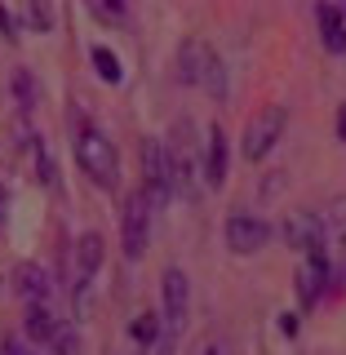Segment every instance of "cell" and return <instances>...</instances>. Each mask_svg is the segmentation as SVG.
<instances>
[{
	"instance_id": "3957f363",
	"label": "cell",
	"mask_w": 346,
	"mask_h": 355,
	"mask_svg": "<svg viewBox=\"0 0 346 355\" xmlns=\"http://www.w3.org/2000/svg\"><path fill=\"white\" fill-rule=\"evenodd\" d=\"M151 218H155V205L142 187H133L120 205V244H125V258L138 262L147 253V240H151Z\"/></svg>"
},
{
	"instance_id": "e0dca14e",
	"label": "cell",
	"mask_w": 346,
	"mask_h": 355,
	"mask_svg": "<svg viewBox=\"0 0 346 355\" xmlns=\"http://www.w3.org/2000/svg\"><path fill=\"white\" fill-rule=\"evenodd\" d=\"M18 22L31 31H53V5L49 0H18Z\"/></svg>"
},
{
	"instance_id": "52a82bcc",
	"label": "cell",
	"mask_w": 346,
	"mask_h": 355,
	"mask_svg": "<svg viewBox=\"0 0 346 355\" xmlns=\"http://www.w3.org/2000/svg\"><path fill=\"white\" fill-rule=\"evenodd\" d=\"M160 293H164V333L178 338L187 329V315H191V280H187V271L169 266L160 280Z\"/></svg>"
},
{
	"instance_id": "cb8c5ba5",
	"label": "cell",
	"mask_w": 346,
	"mask_h": 355,
	"mask_svg": "<svg viewBox=\"0 0 346 355\" xmlns=\"http://www.w3.org/2000/svg\"><path fill=\"white\" fill-rule=\"evenodd\" d=\"M98 9H103V18H120L125 14V0H98Z\"/></svg>"
},
{
	"instance_id": "ffe728a7",
	"label": "cell",
	"mask_w": 346,
	"mask_h": 355,
	"mask_svg": "<svg viewBox=\"0 0 346 355\" xmlns=\"http://www.w3.org/2000/svg\"><path fill=\"white\" fill-rule=\"evenodd\" d=\"M49 355H80V333H76V329H62L58 338L49 342Z\"/></svg>"
},
{
	"instance_id": "f1b7e54d",
	"label": "cell",
	"mask_w": 346,
	"mask_h": 355,
	"mask_svg": "<svg viewBox=\"0 0 346 355\" xmlns=\"http://www.w3.org/2000/svg\"><path fill=\"white\" fill-rule=\"evenodd\" d=\"M5 342H9V338H5V333H0V355H5Z\"/></svg>"
},
{
	"instance_id": "30bf717a",
	"label": "cell",
	"mask_w": 346,
	"mask_h": 355,
	"mask_svg": "<svg viewBox=\"0 0 346 355\" xmlns=\"http://www.w3.org/2000/svg\"><path fill=\"white\" fill-rule=\"evenodd\" d=\"M284 240H288V249H297V253L325 249V218H315V214H288L284 218Z\"/></svg>"
},
{
	"instance_id": "7a4b0ae2",
	"label": "cell",
	"mask_w": 346,
	"mask_h": 355,
	"mask_svg": "<svg viewBox=\"0 0 346 355\" xmlns=\"http://www.w3.org/2000/svg\"><path fill=\"white\" fill-rule=\"evenodd\" d=\"M178 76H182L187 85L209 89L214 98H227V71H222V58L214 53V44L200 40V36L178 44Z\"/></svg>"
},
{
	"instance_id": "ba28073f",
	"label": "cell",
	"mask_w": 346,
	"mask_h": 355,
	"mask_svg": "<svg viewBox=\"0 0 346 355\" xmlns=\"http://www.w3.org/2000/svg\"><path fill=\"white\" fill-rule=\"evenodd\" d=\"M266 240H271L266 218H258V214H231L227 218V244H231V253L249 258V253H258Z\"/></svg>"
},
{
	"instance_id": "1f68e13d",
	"label": "cell",
	"mask_w": 346,
	"mask_h": 355,
	"mask_svg": "<svg viewBox=\"0 0 346 355\" xmlns=\"http://www.w3.org/2000/svg\"><path fill=\"white\" fill-rule=\"evenodd\" d=\"M0 288H5V280H0Z\"/></svg>"
},
{
	"instance_id": "8fae6325",
	"label": "cell",
	"mask_w": 346,
	"mask_h": 355,
	"mask_svg": "<svg viewBox=\"0 0 346 355\" xmlns=\"http://www.w3.org/2000/svg\"><path fill=\"white\" fill-rule=\"evenodd\" d=\"M227 133L222 125H209V147H205V182L209 187H222L227 182Z\"/></svg>"
},
{
	"instance_id": "83f0119b",
	"label": "cell",
	"mask_w": 346,
	"mask_h": 355,
	"mask_svg": "<svg viewBox=\"0 0 346 355\" xmlns=\"http://www.w3.org/2000/svg\"><path fill=\"white\" fill-rule=\"evenodd\" d=\"M338 138H342V142H346V107H342V111H338Z\"/></svg>"
},
{
	"instance_id": "277c9868",
	"label": "cell",
	"mask_w": 346,
	"mask_h": 355,
	"mask_svg": "<svg viewBox=\"0 0 346 355\" xmlns=\"http://www.w3.org/2000/svg\"><path fill=\"white\" fill-rule=\"evenodd\" d=\"M142 191L151 196V205L160 209L173 196V160H169V142L160 138H142Z\"/></svg>"
},
{
	"instance_id": "d4e9b609",
	"label": "cell",
	"mask_w": 346,
	"mask_h": 355,
	"mask_svg": "<svg viewBox=\"0 0 346 355\" xmlns=\"http://www.w3.org/2000/svg\"><path fill=\"white\" fill-rule=\"evenodd\" d=\"M280 333H284V338H297V315H293V311L280 315Z\"/></svg>"
},
{
	"instance_id": "2e32d148",
	"label": "cell",
	"mask_w": 346,
	"mask_h": 355,
	"mask_svg": "<svg viewBox=\"0 0 346 355\" xmlns=\"http://www.w3.org/2000/svg\"><path fill=\"white\" fill-rule=\"evenodd\" d=\"M62 329H67V324H58V320H53L49 306H27V315H22V333H27L31 342H53Z\"/></svg>"
},
{
	"instance_id": "8992f818",
	"label": "cell",
	"mask_w": 346,
	"mask_h": 355,
	"mask_svg": "<svg viewBox=\"0 0 346 355\" xmlns=\"http://www.w3.org/2000/svg\"><path fill=\"white\" fill-rule=\"evenodd\" d=\"M169 160H173V196L196 200V142H191V125L178 120L169 133Z\"/></svg>"
},
{
	"instance_id": "484cf974",
	"label": "cell",
	"mask_w": 346,
	"mask_h": 355,
	"mask_svg": "<svg viewBox=\"0 0 346 355\" xmlns=\"http://www.w3.org/2000/svg\"><path fill=\"white\" fill-rule=\"evenodd\" d=\"M0 31H5V36H18V31H14V18H9L5 5H0Z\"/></svg>"
},
{
	"instance_id": "7402d4cb",
	"label": "cell",
	"mask_w": 346,
	"mask_h": 355,
	"mask_svg": "<svg viewBox=\"0 0 346 355\" xmlns=\"http://www.w3.org/2000/svg\"><path fill=\"white\" fill-rule=\"evenodd\" d=\"M9 196H14V187H9L5 164H0V227H5V218H9Z\"/></svg>"
},
{
	"instance_id": "6da1fadb",
	"label": "cell",
	"mask_w": 346,
	"mask_h": 355,
	"mask_svg": "<svg viewBox=\"0 0 346 355\" xmlns=\"http://www.w3.org/2000/svg\"><path fill=\"white\" fill-rule=\"evenodd\" d=\"M76 160L89 173V182H98L103 191H111L120 182V155L94 120H76Z\"/></svg>"
},
{
	"instance_id": "4dcf8cb0",
	"label": "cell",
	"mask_w": 346,
	"mask_h": 355,
	"mask_svg": "<svg viewBox=\"0 0 346 355\" xmlns=\"http://www.w3.org/2000/svg\"><path fill=\"white\" fill-rule=\"evenodd\" d=\"M205 355H218V351H214V347H209V351H205Z\"/></svg>"
},
{
	"instance_id": "7c38bea8",
	"label": "cell",
	"mask_w": 346,
	"mask_h": 355,
	"mask_svg": "<svg viewBox=\"0 0 346 355\" xmlns=\"http://www.w3.org/2000/svg\"><path fill=\"white\" fill-rule=\"evenodd\" d=\"M329 271H333V266H315V262L297 266V275H293V288H297V302H302V311L320 302V293L329 288Z\"/></svg>"
},
{
	"instance_id": "5bb4252c",
	"label": "cell",
	"mask_w": 346,
	"mask_h": 355,
	"mask_svg": "<svg viewBox=\"0 0 346 355\" xmlns=\"http://www.w3.org/2000/svg\"><path fill=\"white\" fill-rule=\"evenodd\" d=\"M103 249H107L103 231H85V236L76 240V271H80V280H94V275H98V266H103Z\"/></svg>"
},
{
	"instance_id": "9c48e42d",
	"label": "cell",
	"mask_w": 346,
	"mask_h": 355,
	"mask_svg": "<svg viewBox=\"0 0 346 355\" xmlns=\"http://www.w3.org/2000/svg\"><path fill=\"white\" fill-rule=\"evenodd\" d=\"M9 284H14V293L27 306H44L49 293H53V280H49V271H44L40 262H18L14 275H9Z\"/></svg>"
},
{
	"instance_id": "4316f807",
	"label": "cell",
	"mask_w": 346,
	"mask_h": 355,
	"mask_svg": "<svg viewBox=\"0 0 346 355\" xmlns=\"http://www.w3.org/2000/svg\"><path fill=\"white\" fill-rule=\"evenodd\" d=\"M5 355H31V351H27V347H22V342H18V338H9V342H5Z\"/></svg>"
},
{
	"instance_id": "d6986e66",
	"label": "cell",
	"mask_w": 346,
	"mask_h": 355,
	"mask_svg": "<svg viewBox=\"0 0 346 355\" xmlns=\"http://www.w3.org/2000/svg\"><path fill=\"white\" fill-rule=\"evenodd\" d=\"M89 58H94L98 76H103L107 85H120V80H125V67H120V58H116L111 49H103V44H94V53H89Z\"/></svg>"
},
{
	"instance_id": "ac0fdd59",
	"label": "cell",
	"mask_w": 346,
	"mask_h": 355,
	"mask_svg": "<svg viewBox=\"0 0 346 355\" xmlns=\"http://www.w3.org/2000/svg\"><path fill=\"white\" fill-rule=\"evenodd\" d=\"M160 324H164V315H155V311H142V315L129 324V333H133V342H138V347H151L155 338H164Z\"/></svg>"
},
{
	"instance_id": "44dd1931",
	"label": "cell",
	"mask_w": 346,
	"mask_h": 355,
	"mask_svg": "<svg viewBox=\"0 0 346 355\" xmlns=\"http://www.w3.org/2000/svg\"><path fill=\"white\" fill-rule=\"evenodd\" d=\"M14 98L22 103V111L31 107V71H27V67H18V71H14Z\"/></svg>"
},
{
	"instance_id": "9a60e30c",
	"label": "cell",
	"mask_w": 346,
	"mask_h": 355,
	"mask_svg": "<svg viewBox=\"0 0 346 355\" xmlns=\"http://www.w3.org/2000/svg\"><path fill=\"white\" fill-rule=\"evenodd\" d=\"M22 147H27L31 164H36V178H40L44 187H49V191H58V187H62V178H58V160L49 155V147H44L36 133H27V138H22Z\"/></svg>"
},
{
	"instance_id": "4fadbf2b",
	"label": "cell",
	"mask_w": 346,
	"mask_h": 355,
	"mask_svg": "<svg viewBox=\"0 0 346 355\" xmlns=\"http://www.w3.org/2000/svg\"><path fill=\"white\" fill-rule=\"evenodd\" d=\"M315 18H320V36H325V49L346 53V18H342V5H333V0H320Z\"/></svg>"
},
{
	"instance_id": "5b68a950",
	"label": "cell",
	"mask_w": 346,
	"mask_h": 355,
	"mask_svg": "<svg viewBox=\"0 0 346 355\" xmlns=\"http://www.w3.org/2000/svg\"><path fill=\"white\" fill-rule=\"evenodd\" d=\"M284 120H288V111L284 107H262L258 116L244 125V138H240V151H244V160H253V164H262L266 155H271V147L280 142V133H284Z\"/></svg>"
},
{
	"instance_id": "f546056e",
	"label": "cell",
	"mask_w": 346,
	"mask_h": 355,
	"mask_svg": "<svg viewBox=\"0 0 346 355\" xmlns=\"http://www.w3.org/2000/svg\"><path fill=\"white\" fill-rule=\"evenodd\" d=\"M342 253H346V231H342Z\"/></svg>"
},
{
	"instance_id": "603a6c76",
	"label": "cell",
	"mask_w": 346,
	"mask_h": 355,
	"mask_svg": "<svg viewBox=\"0 0 346 355\" xmlns=\"http://www.w3.org/2000/svg\"><path fill=\"white\" fill-rule=\"evenodd\" d=\"M173 342H178V338H173V333H164V338H155V342H151V347H142L138 355H173Z\"/></svg>"
}]
</instances>
